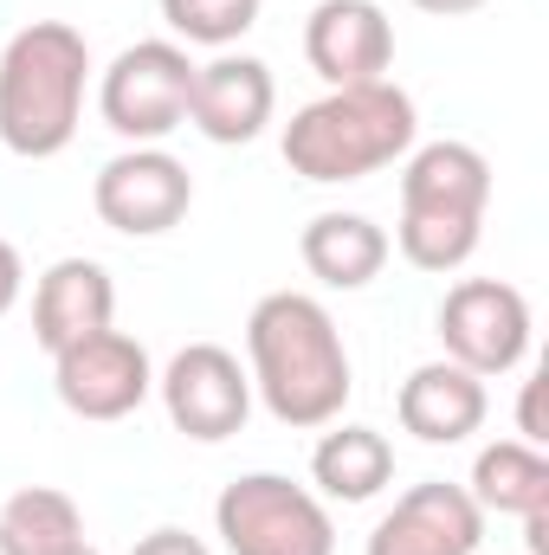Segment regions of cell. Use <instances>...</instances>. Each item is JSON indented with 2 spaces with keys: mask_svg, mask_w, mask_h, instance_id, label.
I'll use <instances>...</instances> for the list:
<instances>
[{
  "mask_svg": "<svg viewBox=\"0 0 549 555\" xmlns=\"http://www.w3.org/2000/svg\"><path fill=\"white\" fill-rule=\"evenodd\" d=\"M246 375H253V395L266 401V414L291 433L336 426L349 395H356L343 330L304 291H272V297L253 304V317H246Z\"/></svg>",
  "mask_w": 549,
  "mask_h": 555,
  "instance_id": "cell-1",
  "label": "cell"
},
{
  "mask_svg": "<svg viewBox=\"0 0 549 555\" xmlns=\"http://www.w3.org/2000/svg\"><path fill=\"white\" fill-rule=\"evenodd\" d=\"M420 137V111L401 85L375 78V85H343L323 91L317 104L291 111L284 124V162L291 175L317 181V188H343V181H369L388 162H401Z\"/></svg>",
  "mask_w": 549,
  "mask_h": 555,
  "instance_id": "cell-2",
  "label": "cell"
},
{
  "mask_svg": "<svg viewBox=\"0 0 549 555\" xmlns=\"http://www.w3.org/2000/svg\"><path fill=\"white\" fill-rule=\"evenodd\" d=\"M91 46L65 20H33L0 52V142L26 162L72 149L85 124Z\"/></svg>",
  "mask_w": 549,
  "mask_h": 555,
  "instance_id": "cell-3",
  "label": "cell"
},
{
  "mask_svg": "<svg viewBox=\"0 0 549 555\" xmlns=\"http://www.w3.org/2000/svg\"><path fill=\"white\" fill-rule=\"evenodd\" d=\"M491 207V162L472 142H420L401 168L395 246L413 272H459L478 253Z\"/></svg>",
  "mask_w": 549,
  "mask_h": 555,
  "instance_id": "cell-4",
  "label": "cell"
},
{
  "mask_svg": "<svg viewBox=\"0 0 549 555\" xmlns=\"http://www.w3.org/2000/svg\"><path fill=\"white\" fill-rule=\"evenodd\" d=\"M214 530L227 555H336L330 504L284 472H246L214 498Z\"/></svg>",
  "mask_w": 549,
  "mask_h": 555,
  "instance_id": "cell-5",
  "label": "cell"
},
{
  "mask_svg": "<svg viewBox=\"0 0 549 555\" xmlns=\"http://www.w3.org/2000/svg\"><path fill=\"white\" fill-rule=\"evenodd\" d=\"M188 98H194V59L175 39H137L124 46L104 78H98V117L111 137H124L130 149L175 137L188 124Z\"/></svg>",
  "mask_w": 549,
  "mask_h": 555,
  "instance_id": "cell-6",
  "label": "cell"
},
{
  "mask_svg": "<svg viewBox=\"0 0 549 555\" xmlns=\"http://www.w3.org/2000/svg\"><path fill=\"white\" fill-rule=\"evenodd\" d=\"M433 323H439L446 362L472 369L478 382L511 375L531 356V297L505 278H459Z\"/></svg>",
  "mask_w": 549,
  "mask_h": 555,
  "instance_id": "cell-7",
  "label": "cell"
},
{
  "mask_svg": "<svg viewBox=\"0 0 549 555\" xmlns=\"http://www.w3.org/2000/svg\"><path fill=\"white\" fill-rule=\"evenodd\" d=\"M91 207H98V220H104L111 233H124V240H155V233H168V227L188 220V207H194V175H188V162H175L162 142L124 149V155H111V162L98 168Z\"/></svg>",
  "mask_w": 549,
  "mask_h": 555,
  "instance_id": "cell-8",
  "label": "cell"
},
{
  "mask_svg": "<svg viewBox=\"0 0 549 555\" xmlns=\"http://www.w3.org/2000/svg\"><path fill=\"white\" fill-rule=\"evenodd\" d=\"M155 388H162V408L175 420V433H188V439H201V446L233 439V433L246 426V414H253V375H246L240 356L220 349V343H188V349H175V362L155 375Z\"/></svg>",
  "mask_w": 549,
  "mask_h": 555,
  "instance_id": "cell-9",
  "label": "cell"
},
{
  "mask_svg": "<svg viewBox=\"0 0 549 555\" xmlns=\"http://www.w3.org/2000/svg\"><path fill=\"white\" fill-rule=\"evenodd\" d=\"M52 388H59L65 414L78 420H130L155 395V362L137 336L98 330L52 356Z\"/></svg>",
  "mask_w": 549,
  "mask_h": 555,
  "instance_id": "cell-10",
  "label": "cell"
},
{
  "mask_svg": "<svg viewBox=\"0 0 549 555\" xmlns=\"http://www.w3.org/2000/svg\"><path fill=\"white\" fill-rule=\"evenodd\" d=\"M478 543H485V511L472 504V491L446 478H420L369 530L362 555H478Z\"/></svg>",
  "mask_w": 549,
  "mask_h": 555,
  "instance_id": "cell-11",
  "label": "cell"
},
{
  "mask_svg": "<svg viewBox=\"0 0 549 555\" xmlns=\"http://www.w3.org/2000/svg\"><path fill=\"white\" fill-rule=\"evenodd\" d=\"M304 59L330 91L375 85L395 65V20L375 0H317L304 20Z\"/></svg>",
  "mask_w": 549,
  "mask_h": 555,
  "instance_id": "cell-12",
  "label": "cell"
},
{
  "mask_svg": "<svg viewBox=\"0 0 549 555\" xmlns=\"http://www.w3.org/2000/svg\"><path fill=\"white\" fill-rule=\"evenodd\" d=\"M278 111L272 65L253 52H220L214 65H194V98H188V124L220 149L253 142Z\"/></svg>",
  "mask_w": 549,
  "mask_h": 555,
  "instance_id": "cell-13",
  "label": "cell"
},
{
  "mask_svg": "<svg viewBox=\"0 0 549 555\" xmlns=\"http://www.w3.org/2000/svg\"><path fill=\"white\" fill-rule=\"evenodd\" d=\"M111 317H117V284L98 259H59L33 284V343L46 356L111 330Z\"/></svg>",
  "mask_w": 549,
  "mask_h": 555,
  "instance_id": "cell-14",
  "label": "cell"
},
{
  "mask_svg": "<svg viewBox=\"0 0 549 555\" xmlns=\"http://www.w3.org/2000/svg\"><path fill=\"white\" fill-rule=\"evenodd\" d=\"M485 382L472 375V369H459V362H420L408 382H401V395H395V420H401V433H413L420 446H459V439H472L478 426H485Z\"/></svg>",
  "mask_w": 549,
  "mask_h": 555,
  "instance_id": "cell-15",
  "label": "cell"
},
{
  "mask_svg": "<svg viewBox=\"0 0 549 555\" xmlns=\"http://www.w3.org/2000/svg\"><path fill=\"white\" fill-rule=\"evenodd\" d=\"M297 253H304V272L330 291H362L375 284L388 266V233L369 220V214H317L304 233H297Z\"/></svg>",
  "mask_w": 549,
  "mask_h": 555,
  "instance_id": "cell-16",
  "label": "cell"
},
{
  "mask_svg": "<svg viewBox=\"0 0 549 555\" xmlns=\"http://www.w3.org/2000/svg\"><path fill=\"white\" fill-rule=\"evenodd\" d=\"M310 485L323 504H369L395 485V446L375 426H330L310 452Z\"/></svg>",
  "mask_w": 549,
  "mask_h": 555,
  "instance_id": "cell-17",
  "label": "cell"
},
{
  "mask_svg": "<svg viewBox=\"0 0 549 555\" xmlns=\"http://www.w3.org/2000/svg\"><path fill=\"white\" fill-rule=\"evenodd\" d=\"M465 491H472V504H478L485 517H531V511H549V459H544V446L491 439V446L472 459Z\"/></svg>",
  "mask_w": 549,
  "mask_h": 555,
  "instance_id": "cell-18",
  "label": "cell"
},
{
  "mask_svg": "<svg viewBox=\"0 0 549 555\" xmlns=\"http://www.w3.org/2000/svg\"><path fill=\"white\" fill-rule=\"evenodd\" d=\"M85 550V511L59 485H26L0 504V555H72Z\"/></svg>",
  "mask_w": 549,
  "mask_h": 555,
  "instance_id": "cell-19",
  "label": "cell"
},
{
  "mask_svg": "<svg viewBox=\"0 0 549 555\" xmlns=\"http://www.w3.org/2000/svg\"><path fill=\"white\" fill-rule=\"evenodd\" d=\"M175 46H233L259 26V0H162Z\"/></svg>",
  "mask_w": 549,
  "mask_h": 555,
  "instance_id": "cell-20",
  "label": "cell"
},
{
  "mask_svg": "<svg viewBox=\"0 0 549 555\" xmlns=\"http://www.w3.org/2000/svg\"><path fill=\"white\" fill-rule=\"evenodd\" d=\"M130 555H214L194 530H175V524H162V530H149V537H137V550Z\"/></svg>",
  "mask_w": 549,
  "mask_h": 555,
  "instance_id": "cell-21",
  "label": "cell"
},
{
  "mask_svg": "<svg viewBox=\"0 0 549 555\" xmlns=\"http://www.w3.org/2000/svg\"><path fill=\"white\" fill-rule=\"evenodd\" d=\"M518 433H524V446H544L549 433H544V382L531 375L524 382V401H518Z\"/></svg>",
  "mask_w": 549,
  "mask_h": 555,
  "instance_id": "cell-22",
  "label": "cell"
},
{
  "mask_svg": "<svg viewBox=\"0 0 549 555\" xmlns=\"http://www.w3.org/2000/svg\"><path fill=\"white\" fill-rule=\"evenodd\" d=\"M20 291H26V266H20V253H13V240H0V317L20 304Z\"/></svg>",
  "mask_w": 549,
  "mask_h": 555,
  "instance_id": "cell-23",
  "label": "cell"
},
{
  "mask_svg": "<svg viewBox=\"0 0 549 555\" xmlns=\"http://www.w3.org/2000/svg\"><path fill=\"white\" fill-rule=\"evenodd\" d=\"M420 13H439V20H452V13H478L485 0H413Z\"/></svg>",
  "mask_w": 549,
  "mask_h": 555,
  "instance_id": "cell-24",
  "label": "cell"
},
{
  "mask_svg": "<svg viewBox=\"0 0 549 555\" xmlns=\"http://www.w3.org/2000/svg\"><path fill=\"white\" fill-rule=\"evenodd\" d=\"M72 555H98V550H91V543H85V550H72Z\"/></svg>",
  "mask_w": 549,
  "mask_h": 555,
  "instance_id": "cell-25",
  "label": "cell"
}]
</instances>
